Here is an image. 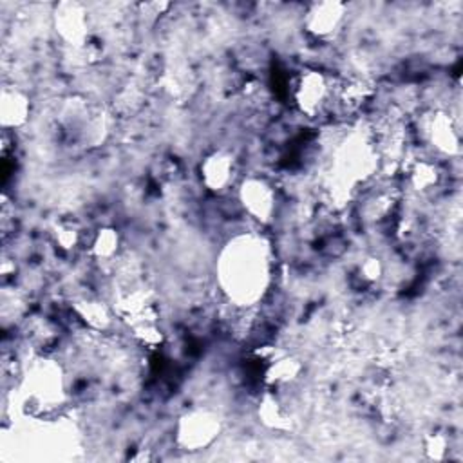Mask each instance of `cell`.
<instances>
[{
	"mask_svg": "<svg viewBox=\"0 0 463 463\" xmlns=\"http://www.w3.org/2000/svg\"><path fill=\"white\" fill-rule=\"evenodd\" d=\"M219 279L222 291L239 306L260 298L268 284V255L260 241L235 239L221 257Z\"/></svg>",
	"mask_w": 463,
	"mask_h": 463,
	"instance_id": "cell-1",
	"label": "cell"
},
{
	"mask_svg": "<svg viewBox=\"0 0 463 463\" xmlns=\"http://www.w3.org/2000/svg\"><path fill=\"white\" fill-rule=\"evenodd\" d=\"M221 418L210 409H197L186 412L175 427L177 443L184 450H201L215 441L221 432Z\"/></svg>",
	"mask_w": 463,
	"mask_h": 463,
	"instance_id": "cell-2",
	"label": "cell"
},
{
	"mask_svg": "<svg viewBox=\"0 0 463 463\" xmlns=\"http://www.w3.org/2000/svg\"><path fill=\"white\" fill-rule=\"evenodd\" d=\"M293 99L297 109L307 118L320 114L331 99L329 78L313 69L300 72L293 85Z\"/></svg>",
	"mask_w": 463,
	"mask_h": 463,
	"instance_id": "cell-3",
	"label": "cell"
},
{
	"mask_svg": "<svg viewBox=\"0 0 463 463\" xmlns=\"http://www.w3.org/2000/svg\"><path fill=\"white\" fill-rule=\"evenodd\" d=\"M239 201L244 212L257 221H268L275 212V192L264 179L259 177L242 181L239 188Z\"/></svg>",
	"mask_w": 463,
	"mask_h": 463,
	"instance_id": "cell-4",
	"label": "cell"
},
{
	"mask_svg": "<svg viewBox=\"0 0 463 463\" xmlns=\"http://www.w3.org/2000/svg\"><path fill=\"white\" fill-rule=\"evenodd\" d=\"M425 134L436 152L445 156L459 154V130L450 114L443 110L432 112L425 121Z\"/></svg>",
	"mask_w": 463,
	"mask_h": 463,
	"instance_id": "cell-5",
	"label": "cell"
},
{
	"mask_svg": "<svg viewBox=\"0 0 463 463\" xmlns=\"http://www.w3.org/2000/svg\"><path fill=\"white\" fill-rule=\"evenodd\" d=\"M54 27L63 42L80 47L89 34V20L83 5L60 4L54 14Z\"/></svg>",
	"mask_w": 463,
	"mask_h": 463,
	"instance_id": "cell-6",
	"label": "cell"
},
{
	"mask_svg": "<svg viewBox=\"0 0 463 463\" xmlns=\"http://www.w3.org/2000/svg\"><path fill=\"white\" fill-rule=\"evenodd\" d=\"M235 159L226 150H215L201 163L203 184L212 192H224L233 184Z\"/></svg>",
	"mask_w": 463,
	"mask_h": 463,
	"instance_id": "cell-7",
	"label": "cell"
},
{
	"mask_svg": "<svg viewBox=\"0 0 463 463\" xmlns=\"http://www.w3.org/2000/svg\"><path fill=\"white\" fill-rule=\"evenodd\" d=\"M345 5L338 2H322V4H313L309 11L306 13V29L315 34V36H329L335 33L342 20H344Z\"/></svg>",
	"mask_w": 463,
	"mask_h": 463,
	"instance_id": "cell-8",
	"label": "cell"
},
{
	"mask_svg": "<svg viewBox=\"0 0 463 463\" xmlns=\"http://www.w3.org/2000/svg\"><path fill=\"white\" fill-rule=\"evenodd\" d=\"M2 125L4 128H14L27 121V116L31 112L29 96L20 87H4L2 90Z\"/></svg>",
	"mask_w": 463,
	"mask_h": 463,
	"instance_id": "cell-9",
	"label": "cell"
},
{
	"mask_svg": "<svg viewBox=\"0 0 463 463\" xmlns=\"http://www.w3.org/2000/svg\"><path fill=\"white\" fill-rule=\"evenodd\" d=\"M302 373V364L295 356H280L277 360H269L266 369V382L269 385H288L293 383Z\"/></svg>",
	"mask_w": 463,
	"mask_h": 463,
	"instance_id": "cell-10",
	"label": "cell"
},
{
	"mask_svg": "<svg viewBox=\"0 0 463 463\" xmlns=\"http://www.w3.org/2000/svg\"><path fill=\"white\" fill-rule=\"evenodd\" d=\"M89 250H90V255L96 260H101V262L112 260L118 255V250H119V233L110 226L99 228L92 235Z\"/></svg>",
	"mask_w": 463,
	"mask_h": 463,
	"instance_id": "cell-11",
	"label": "cell"
},
{
	"mask_svg": "<svg viewBox=\"0 0 463 463\" xmlns=\"http://www.w3.org/2000/svg\"><path fill=\"white\" fill-rule=\"evenodd\" d=\"M407 174H409V184L418 194H425L439 183V170H438L436 163H432L429 159L414 161Z\"/></svg>",
	"mask_w": 463,
	"mask_h": 463,
	"instance_id": "cell-12",
	"label": "cell"
},
{
	"mask_svg": "<svg viewBox=\"0 0 463 463\" xmlns=\"http://www.w3.org/2000/svg\"><path fill=\"white\" fill-rule=\"evenodd\" d=\"M76 313L92 329H105L110 324L109 307L96 298H83L76 304Z\"/></svg>",
	"mask_w": 463,
	"mask_h": 463,
	"instance_id": "cell-13",
	"label": "cell"
},
{
	"mask_svg": "<svg viewBox=\"0 0 463 463\" xmlns=\"http://www.w3.org/2000/svg\"><path fill=\"white\" fill-rule=\"evenodd\" d=\"M259 418L262 420V423L269 429H282L286 423H288V416H286V411L284 407L273 398V396H266L262 402H260V407H259Z\"/></svg>",
	"mask_w": 463,
	"mask_h": 463,
	"instance_id": "cell-14",
	"label": "cell"
},
{
	"mask_svg": "<svg viewBox=\"0 0 463 463\" xmlns=\"http://www.w3.org/2000/svg\"><path fill=\"white\" fill-rule=\"evenodd\" d=\"M54 241L56 244L61 248V250H72L80 244L81 241V232L72 226V224H67V222H61L58 228H56V233H54Z\"/></svg>",
	"mask_w": 463,
	"mask_h": 463,
	"instance_id": "cell-15",
	"label": "cell"
},
{
	"mask_svg": "<svg viewBox=\"0 0 463 463\" xmlns=\"http://www.w3.org/2000/svg\"><path fill=\"white\" fill-rule=\"evenodd\" d=\"M360 275L364 280L367 282H376L382 279L383 275V264L378 257H367L362 264H360Z\"/></svg>",
	"mask_w": 463,
	"mask_h": 463,
	"instance_id": "cell-16",
	"label": "cell"
},
{
	"mask_svg": "<svg viewBox=\"0 0 463 463\" xmlns=\"http://www.w3.org/2000/svg\"><path fill=\"white\" fill-rule=\"evenodd\" d=\"M425 452L429 454V458L441 459L447 452V438L439 432L429 434L427 439H425Z\"/></svg>",
	"mask_w": 463,
	"mask_h": 463,
	"instance_id": "cell-17",
	"label": "cell"
}]
</instances>
